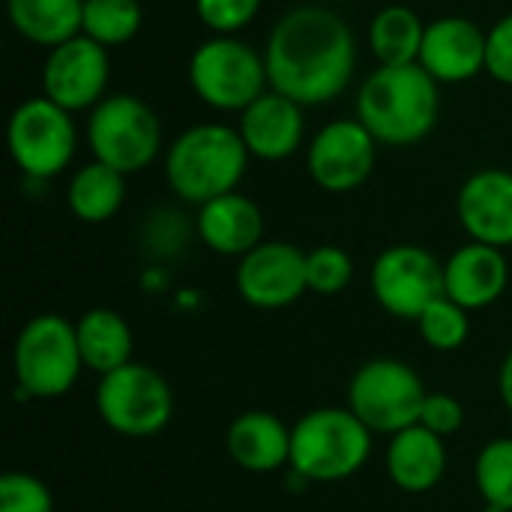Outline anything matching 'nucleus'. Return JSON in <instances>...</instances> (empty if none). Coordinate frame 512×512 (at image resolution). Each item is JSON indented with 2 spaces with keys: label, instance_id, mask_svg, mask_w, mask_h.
Instances as JSON below:
<instances>
[{
  "label": "nucleus",
  "instance_id": "1",
  "mask_svg": "<svg viewBox=\"0 0 512 512\" xmlns=\"http://www.w3.org/2000/svg\"><path fill=\"white\" fill-rule=\"evenodd\" d=\"M270 90L303 108L339 99L357 69V39L351 24L327 3L288 9L264 45Z\"/></svg>",
  "mask_w": 512,
  "mask_h": 512
},
{
  "label": "nucleus",
  "instance_id": "2",
  "mask_svg": "<svg viewBox=\"0 0 512 512\" xmlns=\"http://www.w3.org/2000/svg\"><path fill=\"white\" fill-rule=\"evenodd\" d=\"M441 84L420 66H378L357 93V120L381 147L420 144L438 123Z\"/></svg>",
  "mask_w": 512,
  "mask_h": 512
},
{
  "label": "nucleus",
  "instance_id": "3",
  "mask_svg": "<svg viewBox=\"0 0 512 512\" xmlns=\"http://www.w3.org/2000/svg\"><path fill=\"white\" fill-rule=\"evenodd\" d=\"M249 159L237 126L195 123L168 144L165 183L180 201L201 207L219 195L237 192Z\"/></svg>",
  "mask_w": 512,
  "mask_h": 512
},
{
  "label": "nucleus",
  "instance_id": "4",
  "mask_svg": "<svg viewBox=\"0 0 512 512\" xmlns=\"http://www.w3.org/2000/svg\"><path fill=\"white\" fill-rule=\"evenodd\" d=\"M372 432L351 408H315L291 426L288 468L303 483H339L366 468Z\"/></svg>",
  "mask_w": 512,
  "mask_h": 512
},
{
  "label": "nucleus",
  "instance_id": "5",
  "mask_svg": "<svg viewBox=\"0 0 512 512\" xmlns=\"http://www.w3.org/2000/svg\"><path fill=\"white\" fill-rule=\"evenodd\" d=\"M12 369L15 384L27 399L66 396L84 372L75 321L57 312L33 315L15 336Z\"/></svg>",
  "mask_w": 512,
  "mask_h": 512
},
{
  "label": "nucleus",
  "instance_id": "6",
  "mask_svg": "<svg viewBox=\"0 0 512 512\" xmlns=\"http://www.w3.org/2000/svg\"><path fill=\"white\" fill-rule=\"evenodd\" d=\"M189 87L207 108L240 114L270 90L264 54L240 36H210L189 57Z\"/></svg>",
  "mask_w": 512,
  "mask_h": 512
},
{
  "label": "nucleus",
  "instance_id": "7",
  "mask_svg": "<svg viewBox=\"0 0 512 512\" xmlns=\"http://www.w3.org/2000/svg\"><path fill=\"white\" fill-rule=\"evenodd\" d=\"M84 138L96 162L126 177L150 168L162 153V123L156 111L132 93H108L87 111Z\"/></svg>",
  "mask_w": 512,
  "mask_h": 512
},
{
  "label": "nucleus",
  "instance_id": "8",
  "mask_svg": "<svg viewBox=\"0 0 512 512\" xmlns=\"http://www.w3.org/2000/svg\"><path fill=\"white\" fill-rule=\"evenodd\" d=\"M429 390L414 366L396 357L363 363L348 384V408L372 435H399L420 423Z\"/></svg>",
  "mask_w": 512,
  "mask_h": 512
},
{
  "label": "nucleus",
  "instance_id": "9",
  "mask_svg": "<svg viewBox=\"0 0 512 512\" xmlns=\"http://www.w3.org/2000/svg\"><path fill=\"white\" fill-rule=\"evenodd\" d=\"M6 147L15 168L27 180H51L63 174L78 150V126L72 111L48 96H30L15 105L6 126Z\"/></svg>",
  "mask_w": 512,
  "mask_h": 512
},
{
  "label": "nucleus",
  "instance_id": "10",
  "mask_svg": "<svg viewBox=\"0 0 512 512\" xmlns=\"http://www.w3.org/2000/svg\"><path fill=\"white\" fill-rule=\"evenodd\" d=\"M96 411L111 432L123 438H150L171 423L174 393L153 366L132 360L99 378Z\"/></svg>",
  "mask_w": 512,
  "mask_h": 512
},
{
  "label": "nucleus",
  "instance_id": "11",
  "mask_svg": "<svg viewBox=\"0 0 512 512\" xmlns=\"http://www.w3.org/2000/svg\"><path fill=\"white\" fill-rule=\"evenodd\" d=\"M369 288L387 315L417 321L435 300L444 297V261L423 246L396 243L375 258Z\"/></svg>",
  "mask_w": 512,
  "mask_h": 512
},
{
  "label": "nucleus",
  "instance_id": "12",
  "mask_svg": "<svg viewBox=\"0 0 512 512\" xmlns=\"http://www.w3.org/2000/svg\"><path fill=\"white\" fill-rule=\"evenodd\" d=\"M378 147L381 144L375 135L357 117H339L312 135L306 150V171L318 189L345 195L372 177Z\"/></svg>",
  "mask_w": 512,
  "mask_h": 512
},
{
  "label": "nucleus",
  "instance_id": "13",
  "mask_svg": "<svg viewBox=\"0 0 512 512\" xmlns=\"http://www.w3.org/2000/svg\"><path fill=\"white\" fill-rule=\"evenodd\" d=\"M108 81H111L108 48L87 39L84 33L51 48L39 72L42 96H48L51 102H57L72 114L93 111L108 96Z\"/></svg>",
  "mask_w": 512,
  "mask_h": 512
},
{
  "label": "nucleus",
  "instance_id": "14",
  "mask_svg": "<svg viewBox=\"0 0 512 512\" xmlns=\"http://www.w3.org/2000/svg\"><path fill=\"white\" fill-rule=\"evenodd\" d=\"M237 294L243 303L276 312L294 306L303 294H309L306 279V252L285 240H264L249 255L237 261L234 276Z\"/></svg>",
  "mask_w": 512,
  "mask_h": 512
},
{
  "label": "nucleus",
  "instance_id": "15",
  "mask_svg": "<svg viewBox=\"0 0 512 512\" xmlns=\"http://www.w3.org/2000/svg\"><path fill=\"white\" fill-rule=\"evenodd\" d=\"M438 84H465L486 72V30L465 15H441L426 24L420 60Z\"/></svg>",
  "mask_w": 512,
  "mask_h": 512
},
{
  "label": "nucleus",
  "instance_id": "16",
  "mask_svg": "<svg viewBox=\"0 0 512 512\" xmlns=\"http://www.w3.org/2000/svg\"><path fill=\"white\" fill-rule=\"evenodd\" d=\"M456 216L474 243L495 249L512 246V171H474L456 195Z\"/></svg>",
  "mask_w": 512,
  "mask_h": 512
},
{
  "label": "nucleus",
  "instance_id": "17",
  "mask_svg": "<svg viewBox=\"0 0 512 512\" xmlns=\"http://www.w3.org/2000/svg\"><path fill=\"white\" fill-rule=\"evenodd\" d=\"M237 132L252 159L282 162L294 156L306 141L303 105L276 90H267L249 108L240 111Z\"/></svg>",
  "mask_w": 512,
  "mask_h": 512
},
{
  "label": "nucleus",
  "instance_id": "18",
  "mask_svg": "<svg viewBox=\"0 0 512 512\" xmlns=\"http://www.w3.org/2000/svg\"><path fill=\"white\" fill-rule=\"evenodd\" d=\"M510 285V261L504 249L468 240L444 261V297L468 312L495 306Z\"/></svg>",
  "mask_w": 512,
  "mask_h": 512
},
{
  "label": "nucleus",
  "instance_id": "19",
  "mask_svg": "<svg viewBox=\"0 0 512 512\" xmlns=\"http://www.w3.org/2000/svg\"><path fill=\"white\" fill-rule=\"evenodd\" d=\"M195 234L210 252L240 261L264 243V213L249 195L237 189L198 207Z\"/></svg>",
  "mask_w": 512,
  "mask_h": 512
},
{
  "label": "nucleus",
  "instance_id": "20",
  "mask_svg": "<svg viewBox=\"0 0 512 512\" xmlns=\"http://www.w3.org/2000/svg\"><path fill=\"white\" fill-rule=\"evenodd\" d=\"M225 447L237 468L249 474H273L291 462V426L270 411H246L231 420Z\"/></svg>",
  "mask_w": 512,
  "mask_h": 512
},
{
  "label": "nucleus",
  "instance_id": "21",
  "mask_svg": "<svg viewBox=\"0 0 512 512\" xmlns=\"http://www.w3.org/2000/svg\"><path fill=\"white\" fill-rule=\"evenodd\" d=\"M447 471V447L444 438L429 432L426 426H411L390 438L387 444V474L396 489L408 495L432 492Z\"/></svg>",
  "mask_w": 512,
  "mask_h": 512
},
{
  "label": "nucleus",
  "instance_id": "22",
  "mask_svg": "<svg viewBox=\"0 0 512 512\" xmlns=\"http://www.w3.org/2000/svg\"><path fill=\"white\" fill-rule=\"evenodd\" d=\"M75 333H78V348H81V360L87 372H96L99 378L132 363V327L129 321L114 312V309H87L78 321H75Z\"/></svg>",
  "mask_w": 512,
  "mask_h": 512
},
{
  "label": "nucleus",
  "instance_id": "23",
  "mask_svg": "<svg viewBox=\"0 0 512 512\" xmlns=\"http://www.w3.org/2000/svg\"><path fill=\"white\" fill-rule=\"evenodd\" d=\"M84 0H6L12 30L39 48H57L81 33Z\"/></svg>",
  "mask_w": 512,
  "mask_h": 512
},
{
  "label": "nucleus",
  "instance_id": "24",
  "mask_svg": "<svg viewBox=\"0 0 512 512\" xmlns=\"http://www.w3.org/2000/svg\"><path fill=\"white\" fill-rule=\"evenodd\" d=\"M126 201V174L114 171L105 162L81 165L66 186V207L75 219L87 225L108 222L120 213Z\"/></svg>",
  "mask_w": 512,
  "mask_h": 512
},
{
  "label": "nucleus",
  "instance_id": "25",
  "mask_svg": "<svg viewBox=\"0 0 512 512\" xmlns=\"http://www.w3.org/2000/svg\"><path fill=\"white\" fill-rule=\"evenodd\" d=\"M426 36V21L405 3H390L378 9L369 21L366 42L378 66H411L420 60Z\"/></svg>",
  "mask_w": 512,
  "mask_h": 512
},
{
  "label": "nucleus",
  "instance_id": "26",
  "mask_svg": "<svg viewBox=\"0 0 512 512\" xmlns=\"http://www.w3.org/2000/svg\"><path fill=\"white\" fill-rule=\"evenodd\" d=\"M144 27L141 0H84L81 33L105 48L132 42Z\"/></svg>",
  "mask_w": 512,
  "mask_h": 512
},
{
  "label": "nucleus",
  "instance_id": "27",
  "mask_svg": "<svg viewBox=\"0 0 512 512\" xmlns=\"http://www.w3.org/2000/svg\"><path fill=\"white\" fill-rule=\"evenodd\" d=\"M477 492L489 507L512 510V438H492L474 462Z\"/></svg>",
  "mask_w": 512,
  "mask_h": 512
},
{
  "label": "nucleus",
  "instance_id": "28",
  "mask_svg": "<svg viewBox=\"0 0 512 512\" xmlns=\"http://www.w3.org/2000/svg\"><path fill=\"white\" fill-rule=\"evenodd\" d=\"M417 333L432 351H441V354L459 351L471 336L468 309H462L450 297H441L417 318Z\"/></svg>",
  "mask_w": 512,
  "mask_h": 512
},
{
  "label": "nucleus",
  "instance_id": "29",
  "mask_svg": "<svg viewBox=\"0 0 512 512\" xmlns=\"http://www.w3.org/2000/svg\"><path fill=\"white\" fill-rule=\"evenodd\" d=\"M306 279L309 291L321 297H336L342 294L351 279H354V261L342 246H318L306 252Z\"/></svg>",
  "mask_w": 512,
  "mask_h": 512
},
{
  "label": "nucleus",
  "instance_id": "30",
  "mask_svg": "<svg viewBox=\"0 0 512 512\" xmlns=\"http://www.w3.org/2000/svg\"><path fill=\"white\" fill-rule=\"evenodd\" d=\"M261 6L264 0H195V15L210 36H237L258 18Z\"/></svg>",
  "mask_w": 512,
  "mask_h": 512
},
{
  "label": "nucleus",
  "instance_id": "31",
  "mask_svg": "<svg viewBox=\"0 0 512 512\" xmlns=\"http://www.w3.org/2000/svg\"><path fill=\"white\" fill-rule=\"evenodd\" d=\"M0 512H54V495L39 477L9 471L0 477Z\"/></svg>",
  "mask_w": 512,
  "mask_h": 512
},
{
  "label": "nucleus",
  "instance_id": "32",
  "mask_svg": "<svg viewBox=\"0 0 512 512\" xmlns=\"http://www.w3.org/2000/svg\"><path fill=\"white\" fill-rule=\"evenodd\" d=\"M420 426H426L429 432H435L438 438H450L465 426V408L456 396L450 393H429L420 411Z\"/></svg>",
  "mask_w": 512,
  "mask_h": 512
},
{
  "label": "nucleus",
  "instance_id": "33",
  "mask_svg": "<svg viewBox=\"0 0 512 512\" xmlns=\"http://www.w3.org/2000/svg\"><path fill=\"white\" fill-rule=\"evenodd\" d=\"M486 72L512 87V12L486 30Z\"/></svg>",
  "mask_w": 512,
  "mask_h": 512
},
{
  "label": "nucleus",
  "instance_id": "34",
  "mask_svg": "<svg viewBox=\"0 0 512 512\" xmlns=\"http://www.w3.org/2000/svg\"><path fill=\"white\" fill-rule=\"evenodd\" d=\"M498 393H501V402L507 405V411L512 414V348L507 351V357L501 363V372H498Z\"/></svg>",
  "mask_w": 512,
  "mask_h": 512
},
{
  "label": "nucleus",
  "instance_id": "35",
  "mask_svg": "<svg viewBox=\"0 0 512 512\" xmlns=\"http://www.w3.org/2000/svg\"><path fill=\"white\" fill-rule=\"evenodd\" d=\"M483 512H512V510H504V507H489V504H486V507H483Z\"/></svg>",
  "mask_w": 512,
  "mask_h": 512
},
{
  "label": "nucleus",
  "instance_id": "36",
  "mask_svg": "<svg viewBox=\"0 0 512 512\" xmlns=\"http://www.w3.org/2000/svg\"><path fill=\"white\" fill-rule=\"evenodd\" d=\"M321 3H327V6H330V3H351V0H321Z\"/></svg>",
  "mask_w": 512,
  "mask_h": 512
}]
</instances>
